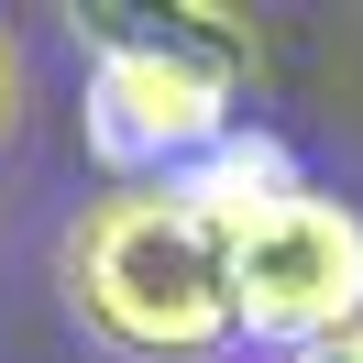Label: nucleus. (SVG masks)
Segmentation results:
<instances>
[{"instance_id": "nucleus-5", "label": "nucleus", "mask_w": 363, "mask_h": 363, "mask_svg": "<svg viewBox=\"0 0 363 363\" xmlns=\"http://www.w3.org/2000/svg\"><path fill=\"white\" fill-rule=\"evenodd\" d=\"M11 99H23V55H11V33H0V133H11Z\"/></svg>"}, {"instance_id": "nucleus-3", "label": "nucleus", "mask_w": 363, "mask_h": 363, "mask_svg": "<svg viewBox=\"0 0 363 363\" xmlns=\"http://www.w3.org/2000/svg\"><path fill=\"white\" fill-rule=\"evenodd\" d=\"M231 77L187 45H155V33H111L89 55V155L111 165L121 187L187 177L209 143H231Z\"/></svg>"}, {"instance_id": "nucleus-1", "label": "nucleus", "mask_w": 363, "mask_h": 363, "mask_svg": "<svg viewBox=\"0 0 363 363\" xmlns=\"http://www.w3.org/2000/svg\"><path fill=\"white\" fill-rule=\"evenodd\" d=\"M67 308L89 341L133 363H209L242 341L231 330V231L177 177L111 187L67 231Z\"/></svg>"}, {"instance_id": "nucleus-6", "label": "nucleus", "mask_w": 363, "mask_h": 363, "mask_svg": "<svg viewBox=\"0 0 363 363\" xmlns=\"http://www.w3.org/2000/svg\"><path fill=\"white\" fill-rule=\"evenodd\" d=\"M297 363H363V330H341V341H319V352H297Z\"/></svg>"}, {"instance_id": "nucleus-4", "label": "nucleus", "mask_w": 363, "mask_h": 363, "mask_svg": "<svg viewBox=\"0 0 363 363\" xmlns=\"http://www.w3.org/2000/svg\"><path fill=\"white\" fill-rule=\"evenodd\" d=\"M177 187H187V199H199L209 220L231 231V242H242V231L264 220V209H286V199H297L308 177H297V155H286L275 133H231V143H209V155L187 165Z\"/></svg>"}, {"instance_id": "nucleus-2", "label": "nucleus", "mask_w": 363, "mask_h": 363, "mask_svg": "<svg viewBox=\"0 0 363 363\" xmlns=\"http://www.w3.org/2000/svg\"><path fill=\"white\" fill-rule=\"evenodd\" d=\"M231 330L286 363L363 330V209H341L330 187H297L286 209H264L231 242Z\"/></svg>"}]
</instances>
